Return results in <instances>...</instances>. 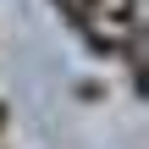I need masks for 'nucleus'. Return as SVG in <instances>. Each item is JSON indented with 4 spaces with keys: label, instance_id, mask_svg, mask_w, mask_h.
Segmentation results:
<instances>
[{
    "label": "nucleus",
    "instance_id": "nucleus-1",
    "mask_svg": "<svg viewBox=\"0 0 149 149\" xmlns=\"http://www.w3.org/2000/svg\"><path fill=\"white\" fill-rule=\"evenodd\" d=\"M61 17H66V28H77V39H88L94 28H100V17H94V6L88 0H50Z\"/></svg>",
    "mask_w": 149,
    "mask_h": 149
},
{
    "label": "nucleus",
    "instance_id": "nucleus-2",
    "mask_svg": "<svg viewBox=\"0 0 149 149\" xmlns=\"http://www.w3.org/2000/svg\"><path fill=\"white\" fill-rule=\"evenodd\" d=\"M6 122H11V105H0V133H6Z\"/></svg>",
    "mask_w": 149,
    "mask_h": 149
}]
</instances>
